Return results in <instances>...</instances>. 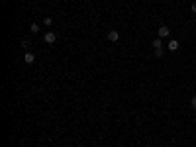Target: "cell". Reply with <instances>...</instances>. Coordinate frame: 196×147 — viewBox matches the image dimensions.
Returning a JSON list of instances; mask_svg holds the SVG:
<instances>
[{"mask_svg":"<svg viewBox=\"0 0 196 147\" xmlns=\"http://www.w3.org/2000/svg\"><path fill=\"white\" fill-rule=\"evenodd\" d=\"M163 49H155V57H163Z\"/></svg>","mask_w":196,"mask_h":147,"instance_id":"8fae6325","label":"cell"},{"mask_svg":"<svg viewBox=\"0 0 196 147\" xmlns=\"http://www.w3.org/2000/svg\"><path fill=\"white\" fill-rule=\"evenodd\" d=\"M43 41H45V43H55V41H57V33H55V32L43 33Z\"/></svg>","mask_w":196,"mask_h":147,"instance_id":"6da1fadb","label":"cell"},{"mask_svg":"<svg viewBox=\"0 0 196 147\" xmlns=\"http://www.w3.org/2000/svg\"><path fill=\"white\" fill-rule=\"evenodd\" d=\"M20 45H22V49H26V51L30 49V41H27V39H24V41H22Z\"/></svg>","mask_w":196,"mask_h":147,"instance_id":"ba28073f","label":"cell"},{"mask_svg":"<svg viewBox=\"0 0 196 147\" xmlns=\"http://www.w3.org/2000/svg\"><path fill=\"white\" fill-rule=\"evenodd\" d=\"M39 30H41V28H39V24H35V22H33L32 26H30V32H33V33H37Z\"/></svg>","mask_w":196,"mask_h":147,"instance_id":"52a82bcc","label":"cell"},{"mask_svg":"<svg viewBox=\"0 0 196 147\" xmlns=\"http://www.w3.org/2000/svg\"><path fill=\"white\" fill-rule=\"evenodd\" d=\"M43 24H45V26L49 28V26L53 24V18H49V16H47V18H43Z\"/></svg>","mask_w":196,"mask_h":147,"instance_id":"9c48e42d","label":"cell"},{"mask_svg":"<svg viewBox=\"0 0 196 147\" xmlns=\"http://www.w3.org/2000/svg\"><path fill=\"white\" fill-rule=\"evenodd\" d=\"M157 32H159V37L163 39V37H169V35H171V28L169 26H159Z\"/></svg>","mask_w":196,"mask_h":147,"instance_id":"7a4b0ae2","label":"cell"},{"mask_svg":"<svg viewBox=\"0 0 196 147\" xmlns=\"http://www.w3.org/2000/svg\"><path fill=\"white\" fill-rule=\"evenodd\" d=\"M169 51H176V49H178V41H176V39H169Z\"/></svg>","mask_w":196,"mask_h":147,"instance_id":"5b68a950","label":"cell"},{"mask_svg":"<svg viewBox=\"0 0 196 147\" xmlns=\"http://www.w3.org/2000/svg\"><path fill=\"white\" fill-rule=\"evenodd\" d=\"M190 106H192V110L196 112V94L192 96V98H190Z\"/></svg>","mask_w":196,"mask_h":147,"instance_id":"30bf717a","label":"cell"},{"mask_svg":"<svg viewBox=\"0 0 196 147\" xmlns=\"http://www.w3.org/2000/svg\"><path fill=\"white\" fill-rule=\"evenodd\" d=\"M106 37H108V41H110V43H116L118 39H120V33H118L116 30H110V32H108V35H106Z\"/></svg>","mask_w":196,"mask_h":147,"instance_id":"3957f363","label":"cell"},{"mask_svg":"<svg viewBox=\"0 0 196 147\" xmlns=\"http://www.w3.org/2000/svg\"><path fill=\"white\" fill-rule=\"evenodd\" d=\"M153 47H155V49H163V39L155 37V39H153Z\"/></svg>","mask_w":196,"mask_h":147,"instance_id":"8992f818","label":"cell"},{"mask_svg":"<svg viewBox=\"0 0 196 147\" xmlns=\"http://www.w3.org/2000/svg\"><path fill=\"white\" fill-rule=\"evenodd\" d=\"M190 10H192V14H196V2L192 4V6H190Z\"/></svg>","mask_w":196,"mask_h":147,"instance_id":"7c38bea8","label":"cell"},{"mask_svg":"<svg viewBox=\"0 0 196 147\" xmlns=\"http://www.w3.org/2000/svg\"><path fill=\"white\" fill-rule=\"evenodd\" d=\"M24 61H26L27 65H32L33 61H35V55H33V53H30V51H26V55H24Z\"/></svg>","mask_w":196,"mask_h":147,"instance_id":"277c9868","label":"cell"}]
</instances>
